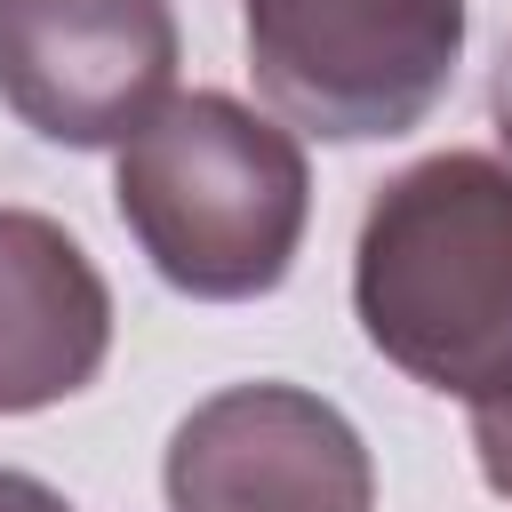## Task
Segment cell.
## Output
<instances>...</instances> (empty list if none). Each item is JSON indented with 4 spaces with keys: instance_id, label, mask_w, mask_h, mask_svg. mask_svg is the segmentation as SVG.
Returning <instances> with one entry per match:
<instances>
[{
    "instance_id": "obj_7",
    "label": "cell",
    "mask_w": 512,
    "mask_h": 512,
    "mask_svg": "<svg viewBox=\"0 0 512 512\" xmlns=\"http://www.w3.org/2000/svg\"><path fill=\"white\" fill-rule=\"evenodd\" d=\"M472 448H480L488 488H496V496H512V392L472 400Z\"/></svg>"
},
{
    "instance_id": "obj_6",
    "label": "cell",
    "mask_w": 512,
    "mask_h": 512,
    "mask_svg": "<svg viewBox=\"0 0 512 512\" xmlns=\"http://www.w3.org/2000/svg\"><path fill=\"white\" fill-rule=\"evenodd\" d=\"M112 344V296L88 248L32 216L0 208V416L72 400Z\"/></svg>"
},
{
    "instance_id": "obj_4",
    "label": "cell",
    "mask_w": 512,
    "mask_h": 512,
    "mask_svg": "<svg viewBox=\"0 0 512 512\" xmlns=\"http://www.w3.org/2000/svg\"><path fill=\"white\" fill-rule=\"evenodd\" d=\"M168 80V0H0V104L48 144H128L168 104Z\"/></svg>"
},
{
    "instance_id": "obj_8",
    "label": "cell",
    "mask_w": 512,
    "mask_h": 512,
    "mask_svg": "<svg viewBox=\"0 0 512 512\" xmlns=\"http://www.w3.org/2000/svg\"><path fill=\"white\" fill-rule=\"evenodd\" d=\"M0 512H72V504L32 472H0Z\"/></svg>"
},
{
    "instance_id": "obj_1",
    "label": "cell",
    "mask_w": 512,
    "mask_h": 512,
    "mask_svg": "<svg viewBox=\"0 0 512 512\" xmlns=\"http://www.w3.org/2000/svg\"><path fill=\"white\" fill-rule=\"evenodd\" d=\"M368 344L456 400L512 392V168L488 152H432L400 168L352 256Z\"/></svg>"
},
{
    "instance_id": "obj_5",
    "label": "cell",
    "mask_w": 512,
    "mask_h": 512,
    "mask_svg": "<svg viewBox=\"0 0 512 512\" xmlns=\"http://www.w3.org/2000/svg\"><path fill=\"white\" fill-rule=\"evenodd\" d=\"M360 432L296 384H232L168 440V512H368Z\"/></svg>"
},
{
    "instance_id": "obj_9",
    "label": "cell",
    "mask_w": 512,
    "mask_h": 512,
    "mask_svg": "<svg viewBox=\"0 0 512 512\" xmlns=\"http://www.w3.org/2000/svg\"><path fill=\"white\" fill-rule=\"evenodd\" d=\"M496 136H504V152H512V48H504V64H496Z\"/></svg>"
},
{
    "instance_id": "obj_3",
    "label": "cell",
    "mask_w": 512,
    "mask_h": 512,
    "mask_svg": "<svg viewBox=\"0 0 512 512\" xmlns=\"http://www.w3.org/2000/svg\"><path fill=\"white\" fill-rule=\"evenodd\" d=\"M256 88L312 136L416 128L456 72L464 0H240Z\"/></svg>"
},
{
    "instance_id": "obj_2",
    "label": "cell",
    "mask_w": 512,
    "mask_h": 512,
    "mask_svg": "<svg viewBox=\"0 0 512 512\" xmlns=\"http://www.w3.org/2000/svg\"><path fill=\"white\" fill-rule=\"evenodd\" d=\"M112 200L168 288L200 304H240L288 280L312 176L280 120L200 88V96H168L120 144Z\"/></svg>"
}]
</instances>
